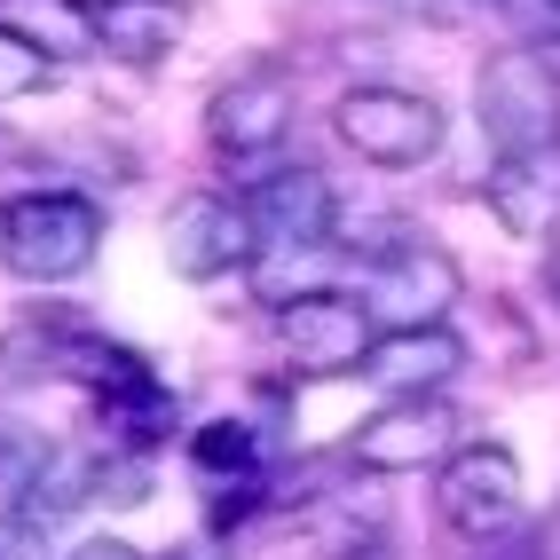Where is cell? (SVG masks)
Masks as SVG:
<instances>
[{"label":"cell","mask_w":560,"mask_h":560,"mask_svg":"<svg viewBox=\"0 0 560 560\" xmlns=\"http://www.w3.org/2000/svg\"><path fill=\"white\" fill-rule=\"evenodd\" d=\"M103 253V206L88 190H24L0 206V269L24 284H71Z\"/></svg>","instance_id":"6da1fadb"},{"label":"cell","mask_w":560,"mask_h":560,"mask_svg":"<svg viewBox=\"0 0 560 560\" xmlns=\"http://www.w3.org/2000/svg\"><path fill=\"white\" fill-rule=\"evenodd\" d=\"M355 292L380 316V331H419V324H451V308L466 301V269H458L451 245H434L419 230H395L380 253H363Z\"/></svg>","instance_id":"7a4b0ae2"},{"label":"cell","mask_w":560,"mask_h":560,"mask_svg":"<svg viewBox=\"0 0 560 560\" xmlns=\"http://www.w3.org/2000/svg\"><path fill=\"white\" fill-rule=\"evenodd\" d=\"M331 135H340L363 166L410 174V166H427V159L442 151L451 119H442V103H434V95H419V88L363 80V88H348L340 103H331Z\"/></svg>","instance_id":"3957f363"},{"label":"cell","mask_w":560,"mask_h":560,"mask_svg":"<svg viewBox=\"0 0 560 560\" xmlns=\"http://www.w3.org/2000/svg\"><path fill=\"white\" fill-rule=\"evenodd\" d=\"M80 387H88L95 410H103V451H135V458H151L159 442L182 427L174 387H166L135 348L103 340V331H95V348H88V363H80Z\"/></svg>","instance_id":"277c9868"},{"label":"cell","mask_w":560,"mask_h":560,"mask_svg":"<svg viewBox=\"0 0 560 560\" xmlns=\"http://www.w3.org/2000/svg\"><path fill=\"white\" fill-rule=\"evenodd\" d=\"M434 513H442L451 537L498 545L505 529H521V513H529L521 458L505 451V442H458V451L434 466Z\"/></svg>","instance_id":"5b68a950"},{"label":"cell","mask_w":560,"mask_h":560,"mask_svg":"<svg viewBox=\"0 0 560 560\" xmlns=\"http://www.w3.org/2000/svg\"><path fill=\"white\" fill-rule=\"evenodd\" d=\"M474 110L481 135L498 151H537V142H560V71L545 48H505L481 63L474 80Z\"/></svg>","instance_id":"8992f818"},{"label":"cell","mask_w":560,"mask_h":560,"mask_svg":"<svg viewBox=\"0 0 560 560\" xmlns=\"http://www.w3.org/2000/svg\"><path fill=\"white\" fill-rule=\"evenodd\" d=\"M166 269L182 284H221V277H245L260 260V230H253V206L230 190H190L174 198L166 213Z\"/></svg>","instance_id":"52a82bcc"},{"label":"cell","mask_w":560,"mask_h":560,"mask_svg":"<svg viewBox=\"0 0 560 560\" xmlns=\"http://www.w3.org/2000/svg\"><path fill=\"white\" fill-rule=\"evenodd\" d=\"M292 103H301L292 63H245L206 95V142L237 166H260V159H277V142L292 135Z\"/></svg>","instance_id":"ba28073f"},{"label":"cell","mask_w":560,"mask_h":560,"mask_svg":"<svg viewBox=\"0 0 560 560\" xmlns=\"http://www.w3.org/2000/svg\"><path fill=\"white\" fill-rule=\"evenodd\" d=\"M466 419L442 395H395L348 434V466L355 474H427L458 451Z\"/></svg>","instance_id":"9c48e42d"},{"label":"cell","mask_w":560,"mask_h":560,"mask_svg":"<svg viewBox=\"0 0 560 560\" xmlns=\"http://www.w3.org/2000/svg\"><path fill=\"white\" fill-rule=\"evenodd\" d=\"M371 340H380V316L363 308V292H308V301L277 308V348L301 380H348L363 371Z\"/></svg>","instance_id":"30bf717a"},{"label":"cell","mask_w":560,"mask_h":560,"mask_svg":"<svg viewBox=\"0 0 560 560\" xmlns=\"http://www.w3.org/2000/svg\"><path fill=\"white\" fill-rule=\"evenodd\" d=\"M245 206H253L260 245H331L340 237V198H331V182L316 166H260Z\"/></svg>","instance_id":"8fae6325"},{"label":"cell","mask_w":560,"mask_h":560,"mask_svg":"<svg viewBox=\"0 0 560 560\" xmlns=\"http://www.w3.org/2000/svg\"><path fill=\"white\" fill-rule=\"evenodd\" d=\"M481 198H490L498 230L521 245H545L560 230V142H537V151H498L490 174H481Z\"/></svg>","instance_id":"7c38bea8"},{"label":"cell","mask_w":560,"mask_h":560,"mask_svg":"<svg viewBox=\"0 0 560 560\" xmlns=\"http://www.w3.org/2000/svg\"><path fill=\"white\" fill-rule=\"evenodd\" d=\"M458 371H466V340L451 324H419V331H380L355 380H371L395 402V395H442Z\"/></svg>","instance_id":"4fadbf2b"},{"label":"cell","mask_w":560,"mask_h":560,"mask_svg":"<svg viewBox=\"0 0 560 560\" xmlns=\"http://www.w3.org/2000/svg\"><path fill=\"white\" fill-rule=\"evenodd\" d=\"M95 331L63 308H32L24 324L0 331V380H80Z\"/></svg>","instance_id":"5bb4252c"},{"label":"cell","mask_w":560,"mask_h":560,"mask_svg":"<svg viewBox=\"0 0 560 560\" xmlns=\"http://www.w3.org/2000/svg\"><path fill=\"white\" fill-rule=\"evenodd\" d=\"M88 32H95V56L127 63V71H151L182 48L190 9H182V0H119V9H95Z\"/></svg>","instance_id":"9a60e30c"},{"label":"cell","mask_w":560,"mask_h":560,"mask_svg":"<svg viewBox=\"0 0 560 560\" xmlns=\"http://www.w3.org/2000/svg\"><path fill=\"white\" fill-rule=\"evenodd\" d=\"M340 269H348V245L340 237H331V245H260L245 284H253V301L277 316L292 301H308V292H340Z\"/></svg>","instance_id":"2e32d148"},{"label":"cell","mask_w":560,"mask_h":560,"mask_svg":"<svg viewBox=\"0 0 560 560\" xmlns=\"http://www.w3.org/2000/svg\"><path fill=\"white\" fill-rule=\"evenodd\" d=\"M190 474L206 490H245V481H260V434L245 419H206L190 434Z\"/></svg>","instance_id":"e0dca14e"},{"label":"cell","mask_w":560,"mask_h":560,"mask_svg":"<svg viewBox=\"0 0 560 560\" xmlns=\"http://www.w3.org/2000/svg\"><path fill=\"white\" fill-rule=\"evenodd\" d=\"M56 442L32 427V419H9V410H0V513H16L32 490H40V481L56 474Z\"/></svg>","instance_id":"ac0fdd59"},{"label":"cell","mask_w":560,"mask_h":560,"mask_svg":"<svg viewBox=\"0 0 560 560\" xmlns=\"http://www.w3.org/2000/svg\"><path fill=\"white\" fill-rule=\"evenodd\" d=\"M0 24H16L24 40H40L48 56H80V48H95V32H88V16L71 9V0H0Z\"/></svg>","instance_id":"d6986e66"},{"label":"cell","mask_w":560,"mask_h":560,"mask_svg":"<svg viewBox=\"0 0 560 560\" xmlns=\"http://www.w3.org/2000/svg\"><path fill=\"white\" fill-rule=\"evenodd\" d=\"M56 88V56L40 40H24L16 24H0V103H24V95H48Z\"/></svg>","instance_id":"ffe728a7"},{"label":"cell","mask_w":560,"mask_h":560,"mask_svg":"<svg viewBox=\"0 0 560 560\" xmlns=\"http://www.w3.org/2000/svg\"><path fill=\"white\" fill-rule=\"evenodd\" d=\"M490 16L513 32V48H560V0H490Z\"/></svg>","instance_id":"44dd1931"},{"label":"cell","mask_w":560,"mask_h":560,"mask_svg":"<svg viewBox=\"0 0 560 560\" xmlns=\"http://www.w3.org/2000/svg\"><path fill=\"white\" fill-rule=\"evenodd\" d=\"M0 560H56V545H48V529H40V521L0 513Z\"/></svg>","instance_id":"7402d4cb"},{"label":"cell","mask_w":560,"mask_h":560,"mask_svg":"<svg viewBox=\"0 0 560 560\" xmlns=\"http://www.w3.org/2000/svg\"><path fill=\"white\" fill-rule=\"evenodd\" d=\"M71 560H142V552H135L127 537H88V545L71 552Z\"/></svg>","instance_id":"603a6c76"},{"label":"cell","mask_w":560,"mask_h":560,"mask_svg":"<svg viewBox=\"0 0 560 560\" xmlns=\"http://www.w3.org/2000/svg\"><path fill=\"white\" fill-rule=\"evenodd\" d=\"M71 9H80V16H95V9H119V0H71Z\"/></svg>","instance_id":"cb8c5ba5"},{"label":"cell","mask_w":560,"mask_h":560,"mask_svg":"<svg viewBox=\"0 0 560 560\" xmlns=\"http://www.w3.org/2000/svg\"><path fill=\"white\" fill-rule=\"evenodd\" d=\"M190 560H230V552H190Z\"/></svg>","instance_id":"d4e9b609"}]
</instances>
